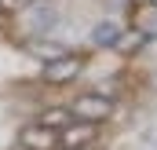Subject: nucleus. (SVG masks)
Wrapping results in <instances>:
<instances>
[{"label": "nucleus", "instance_id": "nucleus-1", "mask_svg": "<svg viewBox=\"0 0 157 150\" xmlns=\"http://www.w3.org/2000/svg\"><path fill=\"white\" fill-rule=\"evenodd\" d=\"M80 70H84V55H77V51H66L62 59L44 62L40 81H44V84H70V81H77V77H80Z\"/></svg>", "mask_w": 157, "mask_h": 150}, {"label": "nucleus", "instance_id": "nucleus-2", "mask_svg": "<svg viewBox=\"0 0 157 150\" xmlns=\"http://www.w3.org/2000/svg\"><path fill=\"white\" fill-rule=\"evenodd\" d=\"M70 110L77 113V121H91V124H99V121H106V117L113 113V99L102 95V92H80L77 99H73Z\"/></svg>", "mask_w": 157, "mask_h": 150}, {"label": "nucleus", "instance_id": "nucleus-3", "mask_svg": "<svg viewBox=\"0 0 157 150\" xmlns=\"http://www.w3.org/2000/svg\"><path fill=\"white\" fill-rule=\"evenodd\" d=\"M18 147H22V150H59L62 143H59V132H55V128L33 121V124H22V132H18Z\"/></svg>", "mask_w": 157, "mask_h": 150}, {"label": "nucleus", "instance_id": "nucleus-4", "mask_svg": "<svg viewBox=\"0 0 157 150\" xmlns=\"http://www.w3.org/2000/svg\"><path fill=\"white\" fill-rule=\"evenodd\" d=\"M95 128H99V124H91V121L66 124V128L59 132V143H62V150H80V147H88V143L95 139Z\"/></svg>", "mask_w": 157, "mask_h": 150}, {"label": "nucleus", "instance_id": "nucleus-5", "mask_svg": "<svg viewBox=\"0 0 157 150\" xmlns=\"http://www.w3.org/2000/svg\"><path fill=\"white\" fill-rule=\"evenodd\" d=\"M26 26H29V33H51L59 26V15H55V7H48L40 0L33 7H26Z\"/></svg>", "mask_w": 157, "mask_h": 150}, {"label": "nucleus", "instance_id": "nucleus-6", "mask_svg": "<svg viewBox=\"0 0 157 150\" xmlns=\"http://www.w3.org/2000/svg\"><path fill=\"white\" fill-rule=\"evenodd\" d=\"M132 30H139V33H146V37H157V0H143V4H135V11H132Z\"/></svg>", "mask_w": 157, "mask_h": 150}, {"label": "nucleus", "instance_id": "nucleus-7", "mask_svg": "<svg viewBox=\"0 0 157 150\" xmlns=\"http://www.w3.org/2000/svg\"><path fill=\"white\" fill-rule=\"evenodd\" d=\"M121 22H113V18H102V22H95L91 26V44L95 48H117V40H121Z\"/></svg>", "mask_w": 157, "mask_h": 150}, {"label": "nucleus", "instance_id": "nucleus-8", "mask_svg": "<svg viewBox=\"0 0 157 150\" xmlns=\"http://www.w3.org/2000/svg\"><path fill=\"white\" fill-rule=\"evenodd\" d=\"M29 51H33L37 59H44V62H51V59H62L70 48H66V44H55V40H33Z\"/></svg>", "mask_w": 157, "mask_h": 150}, {"label": "nucleus", "instance_id": "nucleus-9", "mask_svg": "<svg viewBox=\"0 0 157 150\" xmlns=\"http://www.w3.org/2000/svg\"><path fill=\"white\" fill-rule=\"evenodd\" d=\"M146 33H139V30H128V33H121V40H117V48H113V51H124V55H135V51H139V48H143V44H146Z\"/></svg>", "mask_w": 157, "mask_h": 150}, {"label": "nucleus", "instance_id": "nucleus-10", "mask_svg": "<svg viewBox=\"0 0 157 150\" xmlns=\"http://www.w3.org/2000/svg\"><path fill=\"white\" fill-rule=\"evenodd\" d=\"M40 124H48V128H55V132H59V128H66V110H59V106H55V110L40 113Z\"/></svg>", "mask_w": 157, "mask_h": 150}, {"label": "nucleus", "instance_id": "nucleus-11", "mask_svg": "<svg viewBox=\"0 0 157 150\" xmlns=\"http://www.w3.org/2000/svg\"><path fill=\"white\" fill-rule=\"evenodd\" d=\"M11 4H15L18 11H26V7H33V4H40V0H11Z\"/></svg>", "mask_w": 157, "mask_h": 150}]
</instances>
